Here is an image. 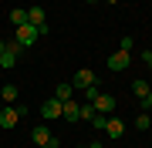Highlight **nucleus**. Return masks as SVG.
Instances as JSON below:
<instances>
[{
	"mask_svg": "<svg viewBox=\"0 0 152 148\" xmlns=\"http://www.w3.org/2000/svg\"><path fill=\"white\" fill-rule=\"evenodd\" d=\"M85 4H95V0H85Z\"/></svg>",
	"mask_w": 152,
	"mask_h": 148,
	"instance_id": "393cba45",
	"label": "nucleus"
},
{
	"mask_svg": "<svg viewBox=\"0 0 152 148\" xmlns=\"http://www.w3.org/2000/svg\"><path fill=\"white\" fill-rule=\"evenodd\" d=\"M41 37V30L37 27H34V24H20V27H17V44H20V47H34V40H37Z\"/></svg>",
	"mask_w": 152,
	"mask_h": 148,
	"instance_id": "f03ea898",
	"label": "nucleus"
},
{
	"mask_svg": "<svg viewBox=\"0 0 152 148\" xmlns=\"http://www.w3.org/2000/svg\"><path fill=\"white\" fill-rule=\"evenodd\" d=\"M149 125H152V121H149V115H145V111H142V115L135 118V128H139V131H145Z\"/></svg>",
	"mask_w": 152,
	"mask_h": 148,
	"instance_id": "6ab92c4d",
	"label": "nucleus"
},
{
	"mask_svg": "<svg viewBox=\"0 0 152 148\" xmlns=\"http://www.w3.org/2000/svg\"><path fill=\"white\" fill-rule=\"evenodd\" d=\"M129 54H125V51H115V54H108V71H125V67H129Z\"/></svg>",
	"mask_w": 152,
	"mask_h": 148,
	"instance_id": "0eeeda50",
	"label": "nucleus"
},
{
	"mask_svg": "<svg viewBox=\"0 0 152 148\" xmlns=\"http://www.w3.org/2000/svg\"><path fill=\"white\" fill-rule=\"evenodd\" d=\"M149 91H152V88H149L145 81H135V84H132V94H135V98H145Z\"/></svg>",
	"mask_w": 152,
	"mask_h": 148,
	"instance_id": "2eb2a0df",
	"label": "nucleus"
},
{
	"mask_svg": "<svg viewBox=\"0 0 152 148\" xmlns=\"http://www.w3.org/2000/svg\"><path fill=\"white\" fill-rule=\"evenodd\" d=\"M98 94H102V91H98V81H95V84H88V88H81V98H85V101H95Z\"/></svg>",
	"mask_w": 152,
	"mask_h": 148,
	"instance_id": "4468645a",
	"label": "nucleus"
},
{
	"mask_svg": "<svg viewBox=\"0 0 152 148\" xmlns=\"http://www.w3.org/2000/svg\"><path fill=\"white\" fill-rule=\"evenodd\" d=\"M27 47H20L17 40H7V47H4V54H0V67L4 71H10V67H17V61H20V54Z\"/></svg>",
	"mask_w": 152,
	"mask_h": 148,
	"instance_id": "f257e3e1",
	"label": "nucleus"
},
{
	"mask_svg": "<svg viewBox=\"0 0 152 148\" xmlns=\"http://www.w3.org/2000/svg\"><path fill=\"white\" fill-rule=\"evenodd\" d=\"M88 148H105V145H102V142H91V145H88Z\"/></svg>",
	"mask_w": 152,
	"mask_h": 148,
	"instance_id": "4be33fe9",
	"label": "nucleus"
},
{
	"mask_svg": "<svg viewBox=\"0 0 152 148\" xmlns=\"http://www.w3.org/2000/svg\"><path fill=\"white\" fill-rule=\"evenodd\" d=\"M17 108H0V128H14L17 125Z\"/></svg>",
	"mask_w": 152,
	"mask_h": 148,
	"instance_id": "9b49d317",
	"label": "nucleus"
},
{
	"mask_svg": "<svg viewBox=\"0 0 152 148\" xmlns=\"http://www.w3.org/2000/svg\"><path fill=\"white\" fill-rule=\"evenodd\" d=\"M149 51H152V47H149Z\"/></svg>",
	"mask_w": 152,
	"mask_h": 148,
	"instance_id": "c85d7f7f",
	"label": "nucleus"
},
{
	"mask_svg": "<svg viewBox=\"0 0 152 148\" xmlns=\"http://www.w3.org/2000/svg\"><path fill=\"white\" fill-rule=\"evenodd\" d=\"M4 47H7V40H0V54H4Z\"/></svg>",
	"mask_w": 152,
	"mask_h": 148,
	"instance_id": "b1692460",
	"label": "nucleus"
},
{
	"mask_svg": "<svg viewBox=\"0 0 152 148\" xmlns=\"http://www.w3.org/2000/svg\"><path fill=\"white\" fill-rule=\"evenodd\" d=\"M0 108H4V101H0Z\"/></svg>",
	"mask_w": 152,
	"mask_h": 148,
	"instance_id": "a878e982",
	"label": "nucleus"
},
{
	"mask_svg": "<svg viewBox=\"0 0 152 148\" xmlns=\"http://www.w3.org/2000/svg\"><path fill=\"white\" fill-rule=\"evenodd\" d=\"M95 115H98V111H95V104H91V101H85V104H81V121H91Z\"/></svg>",
	"mask_w": 152,
	"mask_h": 148,
	"instance_id": "dca6fc26",
	"label": "nucleus"
},
{
	"mask_svg": "<svg viewBox=\"0 0 152 148\" xmlns=\"http://www.w3.org/2000/svg\"><path fill=\"white\" fill-rule=\"evenodd\" d=\"M61 111H64V101H58V98H51V101H44V104H41V118H44V121L61 118Z\"/></svg>",
	"mask_w": 152,
	"mask_h": 148,
	"instance_id": "7ed1b4c3",
	"label": "nucleus"
},
{
	"mask_svg": "<svg viewBox=\"0 0 152 148\" xmlns=\"http://www.w3.org/2000/svg\"><path fill=\"white\" fill-rule=\"evenodd\" d=\"M132 47H135V40H132L129 34H125V37L118 40V51H125V54H132Z\"/></svg>",
	"mask_w": 152,
	"mask_h": 148,
	"instance_id": "a211bd4d",
	"label": "nucleus"
},
{
	"mask_svg": "<svg viewBox=\"0 0 152 148\" xmlns=\"http://www.w3.org/2000/svg\"><path fill=\"white\" fill-rule=\"evenodd\" d=\"M27 24H34V27L41 30V37L48 34V17H44V7H31V10H27Z\"/></svg>",
	"mask_w": 152,
	"mask_h": 148,
	"instance_id": "39448f33",
	"label": "nucleus"
},
{
	"mask_svg": "<svg viewBox=\"0 0 152 148\" xmlns=\"http://www.w3.org/2000/svg\"><path fill=\"white\" fill-rule=\"evenodd\" d=\"M71 94H75V88H71V81H61L54 88V98L58 101H71Z\"/></svg>",
	"mask_w": 152,
	"mask_h": 148,
	"instance_id": "f8f14e48",
	"label": "nucleus"
},
{
	"mask_svg": "<svg viewBox=\"0 0 152 148\" xmlns=\"http://www.w3.org/2000/svg\"><path fill=\"white\" fill-rule=\"evenodd\" d=\"M142 108H152V91L145 94V98H142Z\"/></svg>",
	"mask_w": 152,
	"mask_h": 148,
	"instance_id": "412c9836",
	"label": "nucleus"
},
{
	"mask_svg": "<svg viewBox=\"0 0 152 148\" xmlns=\"http://www.w3.org/2000/svg\"><path fill=\"white\" fill-rule=\"evenodd\" d=\"M61 118H68V121H81V104H78V101H64Z\"/></svg>",
	"mask_w": 152,
	"mask_h": 148,
	"instance_id": "9d476101",
	"label": "nucleus"
},
{
	"mask_svg": "<svg viewBox=\"0 0 152 148\" xmlns=\"http://www.w3.org/2000/svg\"><path fill=\"white\" fill-rule=\"evenodd\" d=\"M10 24H14V27H20V24H27V10H20V7H14V10H10Z\"/></svg>",
	"mask_w": 152,
	"mask_h": 148,
	"instance_id": "ddd939ff",
	"label": "nucleus"
},
{
	"mask_svg": "<svg viewBox=\"0 0 152 148\" xmlns=\"http://www.w3.org/2000/svg\"><path fill=\"white\" fill-rule=\"evenodd\" d=\"M91 104H95V111H98V115H112V111H115V104H118V101H115L112 94H98V98H95Z\"/></svg>",
	"mask_w": 152,
	"mask_h": 148,
	"instance_id": "423d86ee",
	"label": "nucleus"
},
{
	"mask_svg": "<svg viewBox=\"0 0 152 148\" xmlns=\"http://www.w3.org/2000/svg\"><path fill=\"white\" fill-rule=\"evenodd\" d=\"M78 148H81V145H78Z\"/></svg>",
	"mask_w": 152,
	"mask_h": 148,
	"instance_id": "cd10ccee",
	"label": "nucleus"
},
{
	"mask_svg": "<svg viewBox=\"0 0 152 148\" xmlns=\"http://www.w3.org/2000/svg\"><path fill=\"white\" fill-rule=\"evenodd\" d=\"M95 81H98V74H95V71H88V67H81V71L71 77V88L81 91V88H88V84H95Z\"/></svg>",
	"mask_w": 152,
	"mask_h": 148,
	"instance_id": "20e7f679",
	"label": "nucleus"
},
{
	"mask_svg": "<svg viewBox=\"0 0 152 148\" xmlns=\"http://www.w3.org/2000/svg\"><path fill=\"white\" fill-rule=\"evenodd\" d=\"M149 71H152V64H149Z\"/></svg>",
	"mask_w": 152,
	"mask_h": 148,
	"instance_id": "bb28decb",
	"label": "nucleus"
},
{
	"mask_svg": "<svg viewBox=\"0 0 152 148\" xmlns=\"http://www.w3.org/2000/svg\"><path fill=\"white\" fill-rule=\"evenodd\" d=\"M105 135H108V138H122V135H125V121H122V118H108Z\"/></svg>",
	"mask_w": 152,
	"mask_h": 148,
	"instance_id": "1a4fd4ad",
	"label": "nucleus"
},
{
	"mask_svg": "<svg viewBox=\"0 0 152 148\" xmlns=\"http://www.w3.org/2000/svg\"><path fill=\"white\" fill-rule=\"evenodd\" d=\"M91 125H95V128H102V131H105V125H108V115H95V118H91Z\"/></svg>",
	"mask_w": 152,
	"mask_h": 148,
	"instance_id": "aec40b11",
	"label": "nucleus"
},
{
	"mask_svg": "<svg viewBox=\"0 0 152 148\" xmlns=\"http://www.w3.org/2000/svg\"><path fill=\"white\" fill-rule=\"evenodd\" d=\"M31 138H34V145H51V142H58V138L48 131V125H37V128L31 131Z\"/></svg>",
	"mask_w": 152,
	"mask_h": 148,
	"instance_id": "6e6552de",
	"label": "nucleus"
},
{
	"mask_svg": "<svg viewBox=\"0 0 152 148\" xmlns=\"http://www.w3.org/2000/svg\"><path fill=\"white\" fill-rule=\"evenodd\" d=\"M37 148H58V142H51V145H37Z\"/></svg>",
	"mask_w": 152,
	"mask_h": 148,
	"instance_id": "5701e85b",
	"label": "nucleus"
},
{
	"mask_svg": "<svg viewBox=\"0 0 152 148\" xmlns=\"http://www.w3.org/2000/svg\"><path fill=\"white\" fill-rule=\"evenodd\" d=\"M0 98L4 101H17V84H7V88L0 91Z\"/></svg>",
	"mask_w": 152,
	"mask_h": 148,
	"instance_id": "f3484780",
	"label": "nucleus"
}]
</instances>
